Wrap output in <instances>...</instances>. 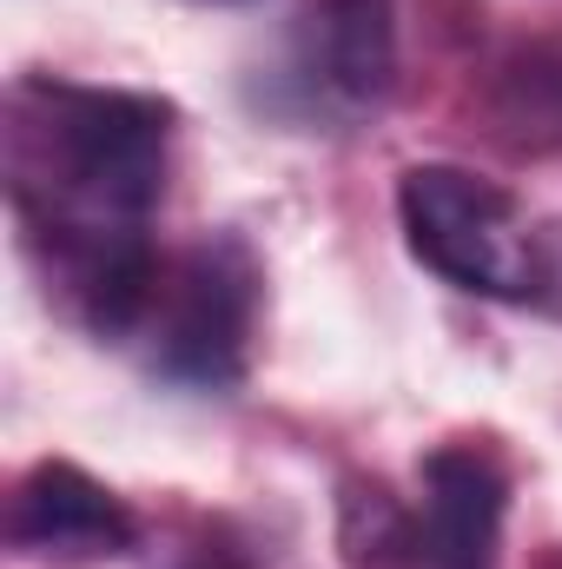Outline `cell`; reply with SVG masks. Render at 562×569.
Masks as SVG:
<instances>
[{"instance_id":"cell-1","label":"cell","mask_w":562,"mask_h":569,"mask_svg":"<svg viewBox=\"0 0 562 569\" xmlns=\"http://www.w3.org/2000/svg\"><path fill=\"white\" fill-rule=\"evenodd\" d=\"M7 199L27 252L67 311L100 338H133L159 259L145 226L165 199L172 107L127 87L87 80H13L7 93Z\"/></svg>"},{"instance_id":"cell-2","label":"cell","mask_w":562,"mask_h":569,"mask_svg":"<svg viewBox=\"0 0 562 569\" xmlns=\"http://www.w3.org/2000/svg\"><path fill=\"white\" fill-rule=\"evenodd\" d=\"M398 219L418 266H430L456 291L510 298V305L543 291V252L523 206L470 166H450V159L411 166L398 179Z\"/></svg>"},{"instance_id":"cell-3","label":"cell","mask_w":562,"mask_h":569,"mask_svg":"<svg viewBox=\"0 0 562 569\" xmlns=\"http://www.w3.org/2000/svg\"><path fill=\"white\" fill-rule=\"evenodd\" d=\"M259 325V259L245 239L212 232L185 246L172 266L159 259V284L145 298L140 331L152 338V371L185 391H225L245 378Z\"/></svg>"},{"instance_id":"cell-4","label":"cell","mask_w":562,"mask_h":569,"mask_svg":"<svg viewBox=\"0 0 562 569\" xmlns=\"http://www.w3.org/2000/svg\"><path fill=\"white\" fill-rule=\"evenodd\" d=\"M398 80V27L391 0H318L291 40L284 87L318 120L378 113Z\"/></svg>"},{"instance_id":"cell-5","label":"cell","mask_w":562,"mask_h":569,"mask_svg":"<svg viewBox=\"0 0 562 569\" xmlns=\"http://www.w3.org/2000/svg\"><path fill=\"white\" fill-rule=\"evenodd\" d=\"M510 517V470L490 443H443L423 457V503L411 550L423 569H496Z\"/></svg>"},{"instance_id":"cell-6","label":"cell","mask_w":562,"mask_h":569,"mask_svg":"<svg viewBox=\"0 0 562 569\" xmlns=\"http://www.w3.org/2000/svg\"><path fill=\"white\" fill-rule=\"evenodd\" d=\"M7 543L47 563H107L140 543L133 510L80 463H33L7 503Z\"/></svg>"},{"instance_id":"cell-7","label":"cell","mask_w":562,"mask_h":569,"mask_svg":"<svg viewBox=\"0 0 562 569\" xmlns=\"http://www.w3.org/2000/svg\"><path fill=\"white\" fill-rule=\"evenodd\" d=\"M199 7H252V0H199Z\"/></svg>"}]
</instances>
